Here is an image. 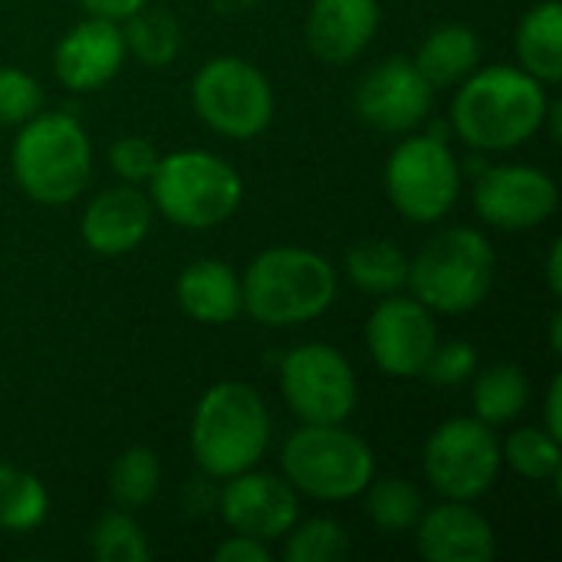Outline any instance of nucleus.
<instances>
[{"mask_svg":"<svg viewBox=\"0 0 562 562\" xmlns=\"http://www.w3.org/2000/svg\"><path fill=\"white\" fill-rule=\"evenodd\" d=\"M543 82L524 69L491 66L474 72L451 105V122L471 148L504 151L533 138L547 122Z\"/></svg>","mask_w":562,"mask_h":562,"instance_id":"f257e3e1","label":"nucleus"},{"mask_svg":"<svg viewBox=\"0 0 562 562\" xmlns=\"http://www.w3.org/2000/svg\"><path fill=\"white\" fill-rule=\"evenodd\" d=\"M336 300V273L326 257L303 247L263 250L240 280V306L263 326H300Z\"/></svg>","mask_w":562,"mask_h":562,"instance_id":"f03ea898","label":"nucleus"},{"mask_svg":"<svg viewBox=\"0 0 562 562\" xmlns=\"http://www.w3.org/2000/svg\"><path fill=\"white\" fill-rule=\"evenodd\" d=\"M270 445L263 398L244 382H221L204 392L191 422V448L211 477L250 471Z\"/></svg>","mask_w":562,"mask_h":562,"instance_id":"7ed1b4c3","label":"nucleus"},{"mask_svg":"<svg viewBox=\"0 0 562 562\" xmlns=\"http://www.w3.org/2000/svg\"><path fill=\"white\" fill-rule=\"evenodd\" d=\"M497 257L491 240L474 227L441 231L408 260V286L431 313H471L491 293Z\"/></svg>","mask_w":562,"mask_h":562,"instance_id":"20e7f679","label":"nucleus"},{"mask_svg":"<svg viewBox=\"0 0 562 562\" xmlns=\"http://www.w3.org/2000/svg\"><path fill=\"white\" fill-rule=\"evenodd\" d=\"M10 161L16 184L40 204H69L86 191L92 175L89 135L72 115L26 119Z\"/></svg>","mask_w":562,"mask_h":562,"instance_id":"39448f33","label":"nucleus"},{"mask_svg":"<svg viewBox=\"0 0 562 562\" xmlns=\"http://www.w3.org/2000/svg\"><path fill=\"white\" fill-rule=\"evenodd\" d=\"M148 181L155 207L188 231L224 224L244 198L240 175L211 151H175L158 158Z\"/></svg>","mask_w":562,"mask_h":562,"instance_id":"423d86ee","label":"nucleus"},{"mask_svg":"<svg viewBox=\"0 0 562 562\" xmlns=\"http://www.w3.org/2000/svg\"><path fill=\"white\" fill-rule=\"evenodd\" d=\"M283 471L293 491L316 501H352L375 477V458L342 425H306L283 445Z\"/></svg>","mask_w":562,"mask_h":562,"instance_id":"0eeeda50","label":"nucleus"},{"mask_svg":"<svg viewBox=\"0 0 562 562\" xmlns=\"http://www.w3.org/2000/svg\"><path fill=\"white\" fill-rule=\"evenodd\" d=\"M198 115L227 138H254L273 119V89L267 76L237 56H217L201 66L191 86Z\"/></svg>","mask_w":562,"mask_h":562,"instance_id":"6e6552de","label":"nucleus"},{"mask_svg":"<svg viewBox=\"0 0 562 562\" xmlns=\"http://www.w3.org/2000/svg\"><path fill=\"white\" fill-rule=\"evenodd\" d=\"M385 191L398 214L415 224L441 221L461 194V165L454 151L431 135L402 142L385 165Z\"/></svg>","mask_w":562,"mask_h":562,"instance_id":"1a4fd4ad","label":"nucleus"},{"mask_svg":"<svg viewBox=\"0 0 562 562\" xmlns=\"http://www.w3.org/2000/svg\"><path fill=\"white\" fill-rule=\"evenodd\" d=\"M501 471V445L481 418H451L425 445V474L448 501H477Z\"/></svg>","mask_w":562,"mask_h":562,"instance_id":"9d476101","label":"nucleus"},{"mask_svg":"<svg viewBox=\"0 0 562 562\" xmlns=\"http://www.w3.org/2000/svg\"><path fill=\"white\" fill-rule=\"evenodd\" d=\"M280 385L290 412L303 425H342L359 395L346 356L323 342L293 349L280 366Z\"/></svg>","mask_w":562,"mask_h":562,"instance_id":"9b49d317","label":"nucleus"},{"mask_svg":"<svg viewBox=\"0 0 562 562\" xmlns=\"http://www.w3.org/2000/svg\"><path fill=\"white\" fill-rule=\"evenodd\" d=\"M366 342L382 372L395 379H418L438 349V326L425 303L392 293V300L379 303L369 316Z\"/></svg>","mask_w":562,"mask_h":562,"instance_id":"f8f14e48","label":"nucleus"},{"mask_svg":"<svg viewBox=\"0 0 562 562\" xmlns=\"http://www.w3.org/2000/svg\"><path fill=\"white\" fill-rule=\"evenodd\" d=\"M477 214L501 231H530L553 217L560 207L557 181L530 165H501L484 171L474 188Z\"/></svg>","mask_w":562,"mask_h":562,"instance_id":"ddd939ff","label":"nucleus"},{"mask_svg":"<svg viewBox=\"0 0 562 562\" xmlns=\"http://www.w3.org/2000/svg\"><path fill=\"white\" fill-rule=\"evenodd\" d=\"M431 109V82L415 63L392 56L369 69L356 89V112L379 132H408Z\"/></svg>","mask_w":562,"mask_h":562,"instance_id":"4468645a","label":"nucleus"},{"mask_svg":"<svg viewBox=\"0 0 562 562\" xmlns=\"http://www.w3.org/2000/svg\"><path fill=\"white\" fill-rule=\"evenodd\" d=\"M227 481L231 484L221 494V514L234 533L270 543L286 537L300 520V501L286 481L254 471L234 474Z\"/></svg>","mask_w":562,"mask_h":562,"instance_id":"2eb2a0df","label":"nucleus"},{"mask_svg":"<svg viewBox=\"0 0 562 562\" xmlns=\"http://www.w3.org/2000/svg\"><path fill=\"white\" fill-rule=\"evenodd\" d=\"M125 59V36L109 16H92L72 26L56 46V76L72 92L105 86Z\"/></svg>","mask_w":562,"mask_h":562,"instance_id":"dca6fc26","label":"nucleus"},{"mask_svg":"<svg viewBox=\"0 0 562 562\" xmlns=\"http://www.w3.org/2000/svg\"><path fill=\"white\" fill-rule=\"evenodd\" d=\"M415 527L418 550L428 562H491L497 557L494 527L468 501L431 507Z\"/></svg>","mask_w":562,"mask_h":562,"instance_id":"f3484780","label":"nucleus"},{"mask_svg":"<svg viewBox=\"0 0 562 562\" xmlns=\"http://www.w3.org/2000/svg\"><path fill=\"white\" fill-rule=\"evenodd\" d=\"M379 16V0H313L306 43L323 63L342 66L372 43Z\"/></svg>","mask_w":562,"mask_h":562,"instance_id":"a211bd4d","label":"nucleus"},{"mask_svg":"<svg viewBox=\"0 0 562 562\" xmlns=\"http://www.w3.org/2000/svg\"><path fill=\"white\" fill-rule=\"evenodd\" d=\"M151 227V201L125 184L102 191L82 214V240L102 257L132 254Z\"/></svg>","mask_w":562,"mask_h":562,"instance_id":"6ab92c4d","label":"nucleus"},{"mask_svg":"<svg viewBox=\"0 0 562 562\" xmlns=\"http://www.w3.org/2000/svg\"><path fill=\"white\" fill-rule=\"evenodd\" d=\"M178 303L191 319L207 326H224L244 310L240 280L221 260H198L184 267V273L178 277Z\"/></svg>","mask_w":562,"mask_h":562,"instance_id":"aec40b11","label":"nucleus"},{"mask_svg":"<svg viewBox=\"0 0 562 562\" xmlns=\"http://www.w3.org/2000/svg\"><path fill=\"white\" fill-rule=\"evenodd\" d=\"M517 56L524 63V72H530L540 82H560L562 79V3L543 0L537 3L517 30Z\"/></svg>","mask_w":562,"mask_h":562,"instance_id":"412c9836","label":"nucleus"},{"mask_svg":"<svg viewBox=\"0 0 562 562\" xmlns=\"http://www.w3.org/2000/svg\"><path fill=\"white\" fill-rule=\"evenodd\" d=\"M477 59H481L477 33L471 26L448 23L422 43L415 66L431 82V89H438V86H454L468 79L477 69Z\"/></svg>","mask_w":562,"mask_h":562,"instance_id":"4be33fe9","label":"nucleus"},{"mask_svg":"<svg viewBox=\"0 0 562 562\" xmlns=\"http://www.w3.org/2000/svg\"><path fill=\"white\" fill-rule=\"evenodd\" d=\"M349 280L372 293V296H392L408 283V257L392 240H362L346 257Z\"/></svg>","mask_w":562,"mask_h":562,"instance_id":"5701e85b","label":"nucleus"},{"mask_svg":"<svg viewBox=\"0 0 562 562\" xmlns=\"http://www.w3.org/2000/svg\"><path fill=\"white\" fill-rule=\"evenodd\" d=\"M128 26L122 30L125 49H132L145 66H168L181 49V26L161 7H138L125 16Z\"/></svg>","mask_w":562,"mask_h":562,"instance_id":"b1692460","label":"nucleus"},{"mask_svg":"<svg viewBox=\"0 0 562 562\" xmlns=\"http://www.w3.org/2000/svg\"><path fill=\"white\" fill-rule=\"evenodd\" d=\"M530 402V385L524 369L517 366H494L474 382V412L484 425H507L514 422Z\"/></svg>","mask_w":562,"mask_h":562,"instance_id":"393cba45","label":"nucleus"},{"mask_svg":"<svg viewBox=\"0 0 562 562\" xmlns=\"http://www.w3.org/2000/svg\"><path fill=\"white\" fill-rule=\"evenodd\" d=\"M46 510H49L46 487L33 474L0 464V530L10 533L36 530L46 520Z\"/></svg>","mask_w":562,"mask_h":562,"instance_id":"a878e982","label":"nucleus"},{"mask_svg":"<svg viewBox=\"0 0 562 562\" xmlns=\"http://www.w3.org/2000/svg\"><path fill=\"white\" fill-rule=\"evenodd\" d=\"M369 491V501H366V510L372 517L375 527L389 530V533H402V530H412L422 514H425V497L415 484L402 481V477H382L366 487Z\"/></svg>","mask_w":562,"mask_h":562,"instance_id":"bb28decb","label":"nucleus"},{"mask_svg":"<svg viewBox=\"0 0 562 562\" xmlns=\"http://www.w3.org/2000/svg\"><path fill=\"white\" fill-rule=\"evenodd\" d=\"M161 487V464L151 448H128L112 464L109 491L122 507H145Z\"/></svg>","mask_w":562,"mask_h":562,"instance_id":"cd10ccee","label":"nucleus"},{"mask_svg":"<svg viewBox=\"0 0 562 562\" xmlns=\"http://www.w3.org/2000/svg\"><path fill=\"white\" fill-rule=\"evenodd\" d=\"M89 550L99 562H148L151 547L145 530L122 510H109L89 533Z\"/></svg>","mask_w":562,"mask_h":562,"instance_id":"c85d7f7f","label":"nucleus"},{"mask_svg":"<svg viewBox=\"0 0 562 562\" xmlns=\"http://www.w3.org/2000/svg\"><path fill=\"white\" fill-rule=\"evenodd\" d=\"M501 461H507L517 474H524L530 481L557 477L562 464L560 438H553L543 428H520L507 438Z\"/></svg>","mask_w":562,"mask_h":562,"instance_id":"c756f323","label":"nucleus"},{"mask_svg":"<svg viewBox=\"0 0 562 562\" xmlns=\"http://www.w3.org/2000/svg\"><path fill=\"white\" fill-rule=\"evenodd\" d=\"M286 562H339L349 557V533L326 517L293 524L286 533Z\"/></svg>","mask_w":562,"mask_h":562,"instance_id":"7c9ffc66","label":"nucleus"},{"mask_svg":"<svg viewBox=\"0 0 562 562\" xmlns=\"http://www.w3.org/2000/svg\"><path fill=\"white\" fill-rule=\"evenodd\" d=\"M40 102L43 92L30 72L0 66V125H23L36 115Z\"/></svg>","mask_w":562,"mask_h":562,"instance_id":"2f4dec72","label":"nucleus"},{"mask_svg":"<svg viewBox=\"0 0 562 562\" xmlns=\"http://www.w3.org/2000/svg\"><path fill=\"white\" fill-rule=\"evenodd\" d=\"M477 369V349L471 342H438V349L431 352L428 366H425V375L435 382V385H461L464 379H471Z\"/></svg>","mask_w":562,"mask_h":562,"instance_id":"473e14b6","label":"nucleus"},{"mask_svg":"<svg viewBox=\"0 0 562 562\" xmlns=\"http://www.w3.org/2000/svg\"><path fill=\"white\" fill-rule=\"evenodd\" d=\"M109 161L125 181H148L158 165V151L148 138L125 135L109 148Z\"/></svg>","mask_w":562,"mask_h":562,"instance_id":"72a5a7b5","label":"nucleus"},{"mask_svg":"<svg viewBox=\"0 0 562 562\" xmlns=\"http://www.w3.org/2000/svg\"><path fill=\"white\" fill-rule=\"evenodd\" d=\"M214 560L217 562H267L270 560V550L263 540H254V537H231L227 543H221L214 550Z\"/></svg>","mask_w":562,"mask_h":562,"instance_id":"f704fd0d","label":"nucleus"},{"mask_svg":"<svg viewBox=\"0 0 562 562\" xmlns=\"http://www.w3.org/2000/svg\"><path fill=\"white\" fill-rule=\"evenodd\" d=\"M86 10H92L95 16H109V20H125L128 13H135L138 7H145L148 0H79Z\"/></svg>","mask_w":562,"mask_h":562,"instance_id":"c9c22d12","label":"nucleus"},{"mask_svg":"<svg viewBox=\"0 0 562 562\" xmlns=\"http://www.w3.org/2000/svg\"><path fill=\"white\" fill-rule=\"evenodd\" d=\"M560 405H562V379L557 375V379H553V385H550V392H547V428H543V431H550L553 438H562Z\"/></svg>","mask_w":562,"mask_h":562,"instance_id":"e433bc0d","label":"nucleus"},{"mask_svg":"<svg viewBox=\"0 0 562 562\" xmlns=\"http://www.w3.org/2000/svg\"><path fill=\"white\" fill-rule=\"evenodd\" d=\"M547 280H550V290L553 296L562 293V244L553 240V250H550V263H547Z\"/></svg>","mask_w":562,"mask_h":562,"instance_id":"4c0bfd02","label":"nucleus"}]
</instances>
